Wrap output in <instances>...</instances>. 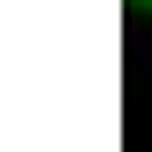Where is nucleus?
<instances>
[{"label":"nucleus","instance_id":"nucleus-1","mask_svg":"<svg viewBox=\"0 0 152 152\" xmlns=\"http://www.w3.org/2000/svg\"><path fill=\"white\" fill-rule=\"evenodd\" d=\"M137 8H152V0H137Z\"/></svg>","mask_w":152,"mask_h":152}]
</instances>
